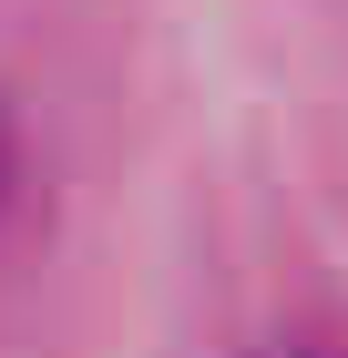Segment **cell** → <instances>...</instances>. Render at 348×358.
Instances as JSON below:
<instances>
[{
  "label": "cell",
  "instance_id": "obj_1",
  "mask_svg": "<svg viewBox=\"0 0 348 358\" xmlns=\"http://www.w3.org/2000/svg\"><path fill=\"white\" fill-rule=\"evenodd\" d=\"M256 358H348V348H328V338H267Z\"/></svg>",
  "mask_w": 348,
  "mask_h": 358
},
{
  "label": "cell",
  "instance_id": "obj_2",
  "mask_svg": "<svg viewBox=\"0 0 348 358\" xmlns=\"http://www.w3.org/2000/svg\"><path fill=\"white\" fill-rule=\"evenodd\" d=\"M0 194H11V123H0Z\"/></svg>",
  "mask_w": 348,
  "mask_h": 358
}]
</instances>
